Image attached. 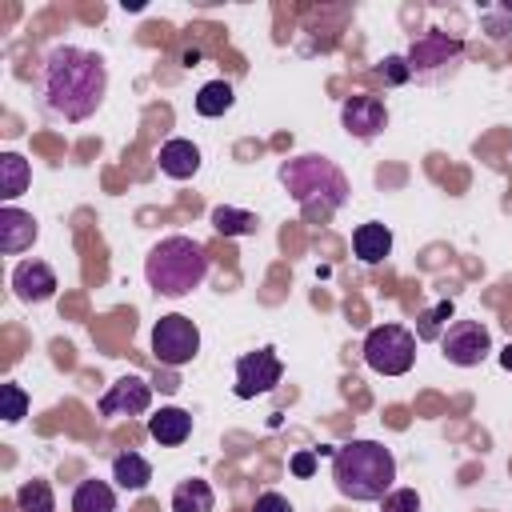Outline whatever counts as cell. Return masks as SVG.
<instances>
[{
    "label": "cell",
    "instance_id": "6da1fadb",
    "mask_svg": "<svg viewBox=\"0 0 512 512\" xmlns=\"http://www.w3.org/2000/svg\"><path fill=\"white\" fill-rule=\"evenodd\" d=\"M36 88H40V100L48 108V116L56 120H88L100 104H104V92H108V68L96 52L88 48H76V44H56L44 64H40V76H36Z\"/></svg>",
    "mask_w": 512,
    "mask_h": 512
},
{
    "label": "cell",
    "instance_id": "7a4b0ae2",
    "mask_svg": "<svg viewBox=\"0 0 512 512\" xmlns=\"http://www.w3.org/2000/svg\"><path fill=\"white\" fill-rule=\"evenodd\" d=\"M280 184L300 204V216L312 224L332 220L348 200V180L328 156H296L280 164Z\"/></svg>",
    "mask_w": 512,
    "mask_h": 512
},
{
    "label": "cell",
    "instance_id": "3957f363",
    "mask_svg": "<svg viewBox=\"0 0 512 512\" xmlns=\"http://www.w3.org/2000/svg\"><path fill=\"white\" fill-rule=\"evenodd\" d=\"M332 480L348 500H384L396 480V456L380 440H348L332 452Z\"/></svg>",
    "mask_w": 512,
    "mask_h": 512
},
{
    "label": "cell",
    "instance_id": "277c9868",
    "mask_svg": "<svg viewBox=\"0 0 512 512\" xmlns=\"http://www.w3.org/2000/svg\"><path fill=\"white\" fill-rule=\"evenodd\" d=\"M204 276H208V252L192 236H164L144 256V280L156 296L180 300V296L196 292L204 284Z\"/></svg>",
    "mask_w": 512,
    "mask_h": 512
},
{
    "label": "cell",
    "instance_id": "5b68a950",
    "mask_svg": "<svg viewBox=\"0 0 512 512\" xmlns=\"http://www.w3.org/2000/svg\"><path fill=\"white\" fill-rule=\"evenodd\" d=\"M404 60H408L412 80L436 84V80H444V76H452V72L460 68V60H464V44H460L456 36L432 28V32H420V36L412 40V48L404 52Z\"/></svg>",
    "mask_w": 512,
    "mask_h": 512
},
{
    "label": "cell",
    "instance_id": "8992f818",
    "mask_svg": "<svg viewBox=\"0 0 512 512\" xmlns=\"http://www.w3.org/2000/svg\"><path fill=\"white\" fill-rule=\"evenodd\" d=\"M364 360L372 372H384V376H404L416 360V332L400 328V324H376L368 336H364Z\"/></svg>",
    "mask_w": 512,
    "mask_h": 512
},
{
    "label": "cell",
    "instance_id": "52a82bcc",
    "mask_svg": "<svg viewBox=\"0 0 512 512\" xmlns=\"http://www.w3.org/2000/svg\"><path fill=\"white\" fill-rule=\"evenodd\" d=\"M196 352H200V328L188 316L172 312V316H160L156 320V328H152V356L160 364L184 368V364L196 360Z\"/></svg>",
    "mask_w": 512,
    "mask_h": 512
},
{
    "label": "cell",
    "instance_id": "ba28073f",
    "mask_svg": "<svg viewBox=\"0 0 512 512\" xmlns=\"http://www.w3.org/2000/svg\"><path fill=\"white\" fill-rule=\"evenodd\" d=\"M440 348H444L448 364H456V368H476V364L492 352V336H488V328H484L480 320H456V324H448V332L440 336Z\"/></svg>",
    "mask_w": 512,
    "mask_h": 512
},
{
    "label": "cell",
    "instance_id": "9c48e42d",
    "mask_svg": "<svg viewBox=\"0 0 512 512\" xmlns=\"http://www.w3.org/2000/svg\"><path fill=\"white\" fill-rule=\"evenodd\" d=\"M284 376V364L272 348H256V352H244L236 360V396L240 400H252V396H264L280 384Z\"/></svg>",
    "mask_w": 512,
    "mask_h": 512
},
{
    "label": "cell",
    "instance_id": "30bf717a",
    "mask_svg": "<svg viewBox=\"0 0 512 512\" xmlns=\"http://www.w3.org/2000/svg\"><path fill=\"white\" fill-rule=\"evenodd\" d=\"M340 124H344L348 136L372 140V136H380L384 124H388V108H384L380 96H348L344 108H340Z\"/></svg>",
    "mask_w": 512,
    "mask_h": 512
},
{
    "label": "cell",
    "instance_id": "8fae6325",
    "mask_svg": "<svg viewBox=\"0 0 512 512\" xmlns=\"http://www.w3.org/2000/svg\"><path fill=\"white\" fill-rule=\"evenodd\" d=\"M152 404V388L140 376H120L104 396H100V416H140Z\"/></svg>",
    "mask_w": 512,
    "mask_h": 512
},
{
    "label": "cell",
    "instance_id": "7c38bea8",
    "mask_svg": "<svg viewBox=\"0 0 512 512\" xmlns=\"http://www.w3.org/2000/svg\"><path fill=\"white\" fill-rule=\"evenodd\" d=\"M56 288H60L56 284V272L44 260H24V264L12 268V292L24 304H44V300L56 296Z\"/></svg>",
    "mask_w": 512,
    "mask_h": 512
},
{
    "label": "cell",
    "instance_id": "4fadbf2b",
    "mask_svg": "<svg viewBox=\"0 0 512 512\" xmlns=\"http://www.w3.org/2000/svg\"><path fill=\"white\" fill-rule=\"evenodd\" d=\"M32 240H36V220H32V212H24V208H16V204H4V208H0V252H4V256H16V252L32 248Z\"/></svg>",
    "mask_w": 512,
    "mask_h": 512
},
{
    "label": "cell",
    "instance_id": "5bb4252c",
    "mask_svg": "<svg viewBox=\"0 0 512 512\" xmlns=\"http://www.w3.org/2000/svg\"><path fill=\"white\" fill-rule=\"evenodd\" d=\"M160 172L172 176V180L196 176V172H200V148H196L192 140H184V136L164 140V148H160Z\"/></svg>",
    "mask_w": 512,
    "mask_h": 512
},
{
    "label": "cell",
    "instance_id": "9a60e30c",
    "mask_svg": "<svg viewBox=\"0 0 512 512\" xmlns=\"http://www.w3.org/2000/svg\"><path fill=\"white\" fill-rule=\"evenodd\" d=\"M148 436L164 448H176L192 436V416L184 408H160L156 416H148Z\"/></svg>",
    "mask_w": 512,
    "mask_h": 512
},
{
    "label": "cell",
    "instance_id": "2e32d148",
    "mask_svg": "<svg viewBox=\"0 0 512 512\" xmlns=\"http://www.w3.org/2000/svg\"><path fill=\"white\" fill-rule=\"evenodd\" d=\"M352 252H356L364 264H380V260L392 252V232H388L384 224L368 220V224H360V228L352 232Z\"/></svg>",
    "mask_w": 512,
    "mask_h": 512
},
{
    "label": "cell",
    "instance_id": "e0dca14e",
    "mask_svg": "<svg viewBox=\"0 0 512 512\" xmlns=\"http://www.w3.org/2000/svg\"><path fill=\"white\" fill-rule=\"evenodd\" d=\"M112 480H116L124 492H140V488H148V480H152V464H148L140 452H120V456L112 460Z\"/></svg>",
    "mask_w": 512,
    "mask_h": 512
},
{
    "label": "cell",
    "instance_id": "ac0fdd59",
    "mask_svg": "<svg viewBox=\"0 0 512 512\" xmlns=\"http://www.w3.org/2000/svg\"><path fill=\"white\" fill-rule=\"evenodd\" d=\"M72 512H116V492L104 480H80L72 492Z\"/></svg>",
    "mask_w": 512,
    "mask_h": 512
},
{
    "label": "cell",
    "instance_id": "d6986e66",
    "mask_svg": "<svg viewBox=\"0 0 512 512\" xmlns=\"http://www.w3.org/2000/svg\"><path fill=\"white\" fill-rule=\"evenodd\" d=\"M28 180H32L28 160L16 156V152H4V156H0V196L12 204L20 192H28Z\"/></svg>",
    "mask_w": 512,
    "mask_h": 512
},
{
    "label": "cell",
    "instance_id": "ffe728a7",
    "mask_svg": "<svg viewBox=\"0 0 512 512\" xmlns=\"http://www.w3.org/2000/svg\"><path fill=\"white\" fill-rule=\"evenodd\" d=\"M212 504H216V496H212L208 480H184L172 492V512H212Z\"/></svg>",
    "mask_w": 512,
    "mask_h": 512
},
{
    "label": "cell",
    "instance_id": "44dd1931",
    "mask_svg": "<svg viewBox=\"0 0 512 512\" xmlns=\"http://www.w3.org/2000/svg\"><path fill=\"white\" fill-rule=\"evenodd\" d=\"M232 104H236V92H232L228 80H208V84L196 92V112H200V116H224Z\"/></svg>",
    "mask_w": 512,
    "mask_h": 512
},
{
    "label": "cell",
    "instance_id": "7402d4cb",
    "mask_svg": "<svg viewBox=\"0 0 512 512\" xmlns=\"http://www.w3.org/2000/svg\"><path fill=\"white\" fill-rule=\"evenodd\" d=\"M212 224H216L224 236H252L260 220H256L252 212H244V208H228V204H220V208H212Z\"/></svg>",
    "mask_w": 512,
    "mask_h": 512
},
{
    "label": "cell",
    "instance_id": "603a6c76",
    "mask_svg": "<svg viewBox=\"0 0 512 512\" xmlns=\"http://www.w3.org/2000/svg\"><path fill=\"white\" fill-rule=\"evenodd\" d=\"M16 508H20V512H56V500H52L48 480H28V484H20Z\"/></svg>",
    "mask_w": 512,
    "mask_h": 512
},
{
    "label": "cell",
    "instance_id": "cb8c5ba5",
    "mask_svg": "<svg viewBox=\"0 0 512 512\" xmlns=\"http://www.w3.org/2000/svg\"><path fill=\"white\" fill-rule=\"evenodd\" d=\"M444 320H452V300H440L436 308H428V312L420 316V324H416V340H436Z\"/></svg>",
    "mask_w": 512,
    "mask_h": 512
},
{
    "label": "cell",
    "instance_id": "d4e9b609",
    "mask_svg": "<svg viewBox=\"0 0 512 512\" xmlns=\"http://www.w3.org/2000/svg\"><path fill=\"white\" fill-rule=\"evenodd\" d=\"M0 400H4V424H20L24 420V412H28V396H24V388L20 384H0Z\"/></svg>",
    "mask_w": 512,
    "mask_h": 512
},
{
    "label": "cell",
    "instance_id": "484cf974",
    "mask_svg": "<svg viewBox=\"0 0 512 512\" xmlns=\"http://www.w3.org/2000/svg\"><path fill=\"white\" fill-rule=\"evenodd\" d=\"M380 512H420V496L416 488H392L380 504Z\"/></svg>",
    "mask_w": 512,
    "mask_h": 512
},
{
    "label": "cell",
    "instance_id": "4316f807",
    "mask_svg": "<svg viewBox=\"0 0 512 512\" xmlns=\"http://www.w3.org/2000/svg\"><path fill=\"white\" fill-rule=\"evenodd\" d=\"M380 76H384V84H408V80H412V72H408V60H404V56H384Z\"/></svg>",
    "mask_w": 512,
    "mask_h": 512
},
{
    "label": "cell",
    "instance_id": "83f0119b",
    "mask_svg": "<svg viewBox=\"0 0 512 512\" xmlns=\"http://www.w3.org/2000/svg\"><path fill=\"white\" fill-rule=\"evenodd\" d=\"M252 512H292V504L280 492H260L256 504H252Z\"/></svg>",
    "mask_w": 512,
    "mask_h": 512
},
{
    "label": "cell",
    "instance_id": "f1b7e54d",
    "mask_svg": "<svg viewBox=\"0 0 512 512\" xmlns=\"http://www.w3.org/2000/svg\"><path fill=\"white\" fill-rule=\"evenodd\" d=\"M292 472L296 476H312L316 472V452H296L292 456Z\"/></svg>",
    "mask_w": 512,
    "mask_h": 512
},
{
    "label": "cell",
    "instance_id": "f546056e",
    "mask_svg": "<svg viewBox=\"0 0 512 512\" xmlns=\"http://www.w3.org/2000/svg\"><path fill=\"white\" fill-rule=\"evenodd\" d=\"M500 364H504V368H512V344H508V348L500 352Z\"/></svg>",
    "mask_w": 512,
    "mask_h": 512
}]
</instances>
